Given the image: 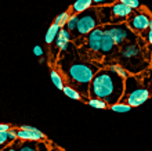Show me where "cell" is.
<instances>
[{
	"label": "cell",
	"instance_id": "obj_15",
	"mask_svg": "<svg viewBox=\"0 0 152 151\" xmlns=\"http://www.w3.org/2000/svg\"><path fill=\"white\" fill-rule=\"evenodd\" d=\"M62 91H64V94L66 96V97H69V99L76 100V101H82V100H83V96L80 94V91L77 90V89H75L73 86H71V85H65L64 88H62Z\"/></svg>",
	"mask_w": 152,
	"mask_h": 151
},
{
	"label": "cell",
	"instance_id": "obj_6",
	"mask_svg": "<svg viewBox=\"0 0 152 151\" xmlns=\"http://www.w3.org/2000/svg\"><path fill=\"white\" fill-rule=\"evenodd\" d=\"M102 27H104V29L108 32L109 35L112 36V39L116 46H122L123 43L132 42L133 38H134V32L130 31V28L124 22H120V24H108V25H102Z\"/></svg>",
	"mask_w": 152,
	"mask_h": 151
},
{
	"label": "cell",
	"instance_id": "obj_19",
	"mask_svg": "<svg viewBox=\"0 0 152 151\" xmlns=\"http://www.w3.org/2000/svg\"><path fill=\"white\" fill-rule=\"evenodd\" d=\"M87 105H90L91 108H98V110H105V108H108V104L105 103L104 100L101 99H97V97H90L87 99Z\"/></svg>",
	"mask_w": 152,
	"mask_h": 151
},
{
	"label": "cell",
	"instance_id": "obj_22",
	"mask_svg": "<svg viewBox=\"0 0 152 151\" xmlns=\"http://www.w3.org/2000/svg\"><path fill=\"white\" fill-rule=\"evenodd\" d=\"M69 15H71V11L69 10H66V11H62L61 14H58V15L56 17V20H54V24H57L60 28H64L65 24H66V21H68Z\"/></svg>",
	"mask_w": 152,
	"mask_h": 151
},
{
	"label": "cell",
	"instance_id": "obj_29",
	"mask_svg": "<svg viewBox=\"0 0 152 151\" xmlns=\"http://www.w3.org/2000/svg\"><path fill=\"white\" fill-rule=\"evenodd\" d=\"M43 47L42 46H35L33 47V54L35 56H37V57H43Z\"/></svg>",
	"mask_w": 152,
	"mask_h": 151
},
{
	"label": "cell",
	"instance_id": "obj_3",
	"mask_svg": "<svg viewBox=\"0 0 152 151\" xmlns=\"http://www.w3.org/2000/svg\"><path fill=\"white\" fill-rule=\"evenodd\" d=\"M151 96V91L142 80H140L134 75H129L124 79V90L120 101H124L134 108L147 103Z\"/></svg>",
	"mask_w": 152,
	"mask_h": 151
},
{
	"label": "cell",
	"instance_id": "obj_12",
	"mask_svg": "<svg viewBox=\"0 0 152 151\" xmlns=\"http://www.w3.org/2000/svg\"><path fill=\"white\" fill-rule=\"evenodd\" d=\"M102 28H104V27H102ZM115 47H116V44H115V42H113L112 36L109 35L108 32L104 29V33H102V39H101L100 54H102V56H108V54L113 53Z\"/></svg>",
	"mask_w": 152,
	"mask_h": 151
},
{
	"label": "cell",
	"instance_id": "obj_21",
	"mask_svg": "<svg viewBox=\"0 0 152 151\" xmlns=\"http://www.w3.org/2000/svg\"><path fill=\"white\" fill-rule=\"evenodd\" d=\"M108 68H109V69H112L113 72H116L119 76H122L123 79H126V78L130 75V74H129V71L123 67V65H122V64H111Z\"/></svg>",
	"mask_w": 152,
	"mask_h": 151
},
{
	"label": "cell",
	"instance_id": "obj_28",
	"mask_svg": "<svg viewBox=\"0 0 152 151\" xmlns=\"http://www.w3.org/2000/svg\"><path fill=\"white\" fill-rule=\"evenodd\" d=\"M37 151H50L48 146L46 147V140H40V141H37Z\"/></svg>",
	"mask_w": 152,
	"mask_h": 151
},
{
	"label": "cell",
	"instance_id": "obj_20",
	"mask_svg": "<svg viewBox=\"0 0 152 151\" xmlns=\"http://www.w3.org/2000/svg\"><path fill=\"white\" fill-rule=\"evenodd\" d=\"M77 18H79V14H76V13H72V11H71V15H69L68 21H66V24H65V28L68 29L71 33H73V32L76 31Z\"/></svg>",
	"mask_w": 152,
	"mask_h": 151
},
{
	"label": "cell",
	"instance_id": "obj_25",
	"mask_svg": "<svg viewBox=\"0 0 152 151\" xmlns=\"http://www.w3.org/2000/svg\"><path fill=\"white\" fill-rule=\"evenodd\" d=\"M119 1H122L123 4L129 6V7L133 8V10H138V8H141L140 0H119Z\"/></svg>",
	"mask_w": 152,
	"mask_h": 151
},
{
	"label": "cell",
	"instance_id": "obj_16",
	"mask_svg": "<svg viewBox=\"0 0 152 151\" xmlns=\"http://www.w3.org/2000/svg\"><path fill=\"white\" fill-rule=\"evenodd\" d=\"M60 27L57 24H54L53 22L50 27H48V29H47V32H46V36H44V42L47 44H51L54 40H56V38H57V35H58V32H60Z\"/></svg>",
	"mask_w": 152,
	"mask_h": 151
},
{
	"label": "cell",
	"instance_id": "obj_7",
	"mask_svg": "<svg viewBox=\"0 0 152 151\" xmlns=\"http://www.w3.org/2000/svg\"><path fill=\"white\" fill-rule=\"evenodd\" d=\"M119 54L122 57V65L126 64V69H127L133 63H140L141 60V49L136 42H127L120 46Z\"/></svg>",
	"mask_w": 152,
	"mask_h": 151
},
{
	"label": "cell",
	"instance_id": "obj_8",
	"mask_svg": "<svg viewBox=\"0 0 152 151\" xmlns=\"http://www.w3.org/2000/svg\"><path fill=\"white\" fill-rule=\"evenodd\" d=\"M17 139L28 140V141H40V140H46V135L35 126L21 125V126L17 129Z\"/></svg>",
	"mask_w": 152,
	"mask_h": 151
},
{
	"label": "cell",
	"instance_id": "obj_17",
	"mask_svg": "<svg viewBox=\"0 0 152 151\" xmlns=\"http://www.w3.org/2000/svg\"><path fill=\"white\" fill-rule=\"evenodd\" d=\"M18 151H37V141L18 140Z\"/></svg>",
	"mask_w": 152,
	"mask_h": 151
},
{
	"label": "cell",
	"instance_id": "obj_2",
	"mask_svg": "<svg viewBox=\"0 0 152 151\" xmlns=\"http://www.w3.org/2000/svg\"><path fill=\"white\" fill-rule=\"evenodd\" d=\"M124 90V79L109 68L96 72L88 85V96L104 100L109 105L120 101Z\"/></svg>",
	"mask_w": 152,
	"mask_h": 151
},
{
	"label": "cell",
	"instance_id": "obj_5",
	"mask_svg": "<svg viewBox=\"0 0 152 151\" xmlns=\"http://www.w3.org/2000/svg\"><path fill=\"white\" fill-rule=\"evenodd\" d=\"M151 13L148 10H144V8H138V10H134V11L130 14L127 20H126V25H127L130 31L134 32L136 35H141L142 32H145L149 27V22H151Z\"/></svg>",
	"mask_w": 152,
	"mask_h": 151
},
{
	"label": "cell",
	"instance_id": "obj_30",
	"mask_svg": "<svg viewBox=\"0 0 152 151\" xmlns=\"http://www.w3.org/2000/svg\"><path fill=\"white\" fill-rule=\"evenodd\" d=\"M8 129H11V126L8 123H0V132H6Z\"/></svg>",
	"mask_w": 152,
	"mask_h": 151
},
{
	"label": "cell",
	"instance_id": "obj_9",
	"mask_svg": "<svg viewBox=\"0 0 152 151\" xmlns=\"http://www.w3.org/2000/svg\"><path fill=\"white\" fill-rule=\"evenodd\" d=\"M111 7V15H112V24H120V22H126L130 14H132L134 10L130 8L129 6L123 4L122 1L116 0L113 4L109 6Z\"/></svg>",
	"mask_w": 152,
	"mask_h": 151
},
{
	"label": "cell",
	"instance_id": "obj_23",
	"mask_svg": "<svg viewBox=\"0 0 152 151\" xmlns=\"http://www.w3.org/2000/svg\"><path fill=\"white\" fill-rule=\"evenodd\" d=\"M11 143L12 141L10 140V137H8V130L0 132V150L4 148L6 146H8V144H11Z\"/></svg>",
	"mask_w": 152,
	"mask_h": 151
},
{
	"label": "cell",
	"instance_id": "obj_18",
	"mask_svg": "<svg viewBox=\"0 0 152 151\" xmlns=\"http://www.w3.org/2000/svg\"><path fill=\"white\" fill-rule=\"evenodd\" d=\"M111 108V111L113 112H119V114H124V112H129L132 110V105H129L127 103H124V101H118V103L112 104V105H109Z\"/></svg>",
	"mask_w": 152,
	"mask_h": 151
},
{
	"label": "cell",
	"instance_id": "obj_33",
	"mask_svg": "<svg viewBox=\"0 0 152 151\" xmlns=\"http://www.w3.org/2000/svg\"><path fill=\"white\" fill-rule=\"evenodd\" d=\"M151 63H152V53H151Z\"/></svg>",
	"mask_w": 152,
	"mask_h": 151
},
{
	"label": "cell",
	"instance_id": "obj_31",
	"mask_svg": "<svg viewBox=\"0 0 152 151\" xmlns=\"http://www.w3.org/2000/svg\"><path fill=\"white\" fill-rule=\"evenodd\" d=\"M50 151H64V150H62V148H60V147H53Z\"/></svg>",
	"mask_w": 152,
	"mask_h": 151
},
{
	"label": "cell",
	"instance_id": "obj_11",
	"mask_svg": "<svg viewBox=\"0 0 152 151\" xmlns=\"http://www.w3.org/2000/svg\"><path fill=\"white\" fill-rule=\"evenodd\" d=\"M72 33L68 31L66 28H61L60 32H58V35H57L56 38V49L57 50H60L61 53L65 52L66 49L69 47V44H71V42H72Z\"/></svg>",
	"mask_w": 152,
	"mask_h": 151
},
{
	"label": "cell",
	"instance_id": "obj_14",
	"mask_svg": "<svg viewBox=\"0 0 152 151\" xmlns=\"http://www.w3.org/2000/svg\"><path fill=\"white\" fill-rule=\"evenodd\" d=\"M50 79L58 90H62V88L65 86V78L58 69H51L50 71Z\"/></svg>",
	"mask_w": 152,
	"mask_h": 151
},
{
	"label": "cell",
	"instance_id": "obj_26",
	"mask_svg": "<svg viewBox=\"0 0 152 151\" xmlns=\"http://www.w3.org/2000/svg\"><path fill=\"white\" fill-rule=\"evenodd\" d=\"M116 0H93L94 7H100V6H111L113 4Z\"/></svg>",
	"mask_w": 152,
	"mask_h": 151
},
{
	"label": "cell",
	"instance_id": "obj_24",
	"mask_svg": "<svg viewBox=\"0 0 152 151\" xmlns=\"http://www.w3.org/2000/svg\"><path fill=\"white\" fill-rule=\"evenodd\" d=\"M141 35H142V38L145 39V42L152 47V18H151V22H149L148 29H147L145 32H142Z\"/></svg>",
	"mask_w": 152,
	"mask_h": 151
},
{
	"label": "cell",
	"instance_id": "obj_13",
	"mask_svg": "<svg viewBox=\"0 0 152 151\" xmlns=\"http://www.w3.org/2000/svg\"><path fill=\"white\" fill-rule=\"evenodd\" d=\"M91 7H94L93 0H76L75 3L72 4V7H71V11L76 13V14H80V13L86 11V10H88Z\"/></svg>",
	"mask_w": 152,
	"mask_h": 151
},
{
	"label": "cell",
	"instance_id": "obj_27",
	"mask_svg": "<svg viewBox=\"0 0 152 151\" xmlns=\"http://www.w3.org/2000/svg\"><path fill=\"white\" fill-rule=\"evenodd\" d=\"M0 151H18V140H15L14 143L8 144V146H6L4 148H1Z\"/></svg>",
	"mask_w": 152,
	"mask_h": 151
},
{
	"label": "cell",
	"instance_id": "obj_4",
	"mask_svg": "<svg viewBox=\"0 0 152 151\" xmlns=\"http://www.w3.org/2000/svg\"><path fill=\"white\" fill-rule=\"evenodd\" d=\"M98 25H100V18H98L97 7H91L79 14L75 32L77 36H86Z\"/></svg>",
	"mask_w": 152,
	"mask_h": 151
},
{
	"label": "cell",
	"instance_id": "obj_1",
	"mask_svg": "<svg viewBox=\"0 0 152 151\" xmlns=\"http://www.w3.org/2000/svg\"><path fill=\"white\" fill-rule=\"evenodd\" d=\"M58 65L60 72L69 85L77 89L82 96H88V85L100 68L96 64L80 60L76 53H69L68 49L61 53Z\"/></svg>",
	"mask_w": 152,
	"mask_h": 151
},
{
	"label": "cell",
	"instance_id": "obj_32",
	"mask_svg": "<svg viewBox=\"0 0 152 151\" xmlns=\"http://www.w3.org/2000/svg\"><path fill=\"white\" fill-rule=\"evenodd\" d=\"M149 91H151V94H152V78L149 80Z\"/></svg>",
	"mask_w": 152,
	"mask_h": 151
},
{
	"label": "cell",
	"instance_id": "obj_10",
	"mask_svg": "<svg viewBox=\"0 0 152 151\" xmlns=\"http://www.w3.org/2000/svg\"><path fill=\"white\" fill-rule=\"evenodd\" d=\"M102 33H104V28L98 25L97 28H94L90 33L86 35V44H87V49L91 53H97V54H100Z\"/></svg>",
	"mask_w": 152,
	"mask_h": 151
}]
</instances>
